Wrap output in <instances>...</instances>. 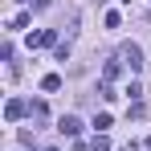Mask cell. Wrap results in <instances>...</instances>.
Wrapping results in <instances>:
<instances>
[{
    "mask_svg": "<svg viewBox=\"0 0 151 151\" xmlns=\"http://www.w3.org/2000/svg\"><path fill=\"white\" fill-rule=\"evenodd\" d=\"M57 131L74 139V135H82V119H78V114H61V119H57Z\"/></svg>",
    "mask_w": 151,
    "mask_h": 151,
    "instance_id": "3",
    "label": "cell"
},
{
    "mask_svg": "<svg viewBox=\"0 0 151 151\" xmlns=\"http://www.w3.org/2000/svg\"><path fill=\"white\" fill-rule=\"evenodd\" d=\"M127 98H131V102H139V98H143V90H139V82H131V86H127Z\"/></svg>",
    "mask_w": 151,
    "mask_h": 151,
    "instance_id": "10",
    "label": "cell"
},
{
    "mask_svg": "<svg viewBox=\"0 0 151 151\" xmlns=\"http://www.w3.org/2000/svg\"><path fill=\"white\" fill-rule=\"evenodd\" d=\"M119 61H123L131 74H139V70H143V49H139L135 41H127V45H119Z\"/></svg>",
    "mask_w": 151,
    "mask_h": 151,
    "instance_id": "1",
    "label": "cell"
},
{
    "mask_svg": "<svg viewBox=\"0 0 151 151\" xmlns=\"http://www.w3.org/2000/svg\"><path fill=\"white\" fill-rule=\"evenodd\" d=\"M45 151H57V147H45Z\"/></svg>",
    "mask_w": 151,
    "mask_h": 151,
    "instance_id": "14",
    "label": "cell"
},
{
    "mask_svg": "<svg viewBox=\"0 0 151 151\" xmlns=\"http://www.w3.org/2000/svg\"><path fill=\"white\" fill-rule=\"evenodd\" d=\"M29 45H33V49H57V29H41V33H33V37H29Z\"/></svg>",
    "mask_w": 151,
    "mask_h": 151,
    "instance_id": "2",
    "label": "cell"
},
{
    "mask_svg": "<svg viewBox=\"0 0 151 151\" xmlns=\"http://www.w3.org/2000/svg\"><path fill=\"white\" fill-rule=\"evenodd\" d=\"M29 114H33L37 123H45V114H49V110H45V102H33V106H29Z\"/></svg>",
    "mask_w": 151,
    "mask_h": 151,
    "instance_id": "8",
    "label": "cell"
},
{
    "mask_svg": "<svg viewBox=\"0 0 151 151\" xmlns=\"http://www.w3.org/2000/svg\"><path fill=\"white\" fill-rule=\"evenodd\" d=\"M25 110H29V102H25V98H8V106H4V119H8V123H17Z\"/></svg>",
    "mask_w": 151,
    "mask_h": 151,
    "instance_id": "4",
    "label": "cell"
},
{
    "mask_svg": "<svg viewBox=\"0 0 151 151\" xmlns=\"http://www.w3.org/2000/svg\"><path fill=\"white\" fill-rule=\"evenodd\" d=\"M49 4H53V0H33V8H49Z\"/></svg>",
    "mask_w": 151,
    "mask_h": 151,
    "instance_id": "12",
    "label": "cell"
},
{
    "mask_svg": "<svg viewBox=\"0 0 151 151\" xmlns=\"http://www.w3.org/2000/svg\"><path fill=\"white\" fill-rule=\"evenodd\" d=\"M119 74H123V61H119V57H114V61H106V70H102V86H110Z\"/></svg>",
    "mask_w": 151,
    "mask_h": 151,
    "instance_id": "5",
    "label": "cell"
},
{
    "mask_svg": "<svg viewBox=\"0 0 151 151\" xmlns=\"http://www.w3.org/2000/svg\"><path fill=\"white\" fill-rule=\"evenodd\" d=\"M41 90H45V94L61 90V74H45V78H41Z\"/></svg>",
    "mask_w": 151,
    "mask_h": 151,
    "instance_id": "6",
    "label": "cell"
},
{
    "mask_svg": "<svg viewBox=\"0 0 151 151\" xmlns=\"http://www.w3.org/2000/svg\"><path fill=\"white\" fill-rule=\"evenodd\" d=\"M8 29H29V12H17V17L8 21Z\"/></svg>",
    "mask_w": 151,
    "mask_h": 151,
    "instance_id": "9",
    "label": "cell"
},
{
    "mask_svg": "<svg viewBox=\"0 0 151 151\" xmlns=\"http://www.w3.org/2000/svg\"><path fill=\"white\" fill-rule=\"evenodd\" d=\"M143 147H151V135H147V139H143Z\"/></svg>",
    "mask_w": 151,
    "mask_h": 151,
    "instance_id": "13",
    "label": "cell"
},
{
    "mask_svg": "<svg viewBox=\"0 0 151 151\" xmlns=\"http://www.w3.org/2000/svg\"><path fill=\"white\" fill-rule=\"evenodd\" d=\"M94 127H98L102 135H106V127H110V114H94Z\"/></svg>",
    "mask_w": 151,
    "mask_h": 151,
    "instance_id": "11",
    "label": "cell"
},
{
    "mask_svg": "<svg viewBox=\"0 0 151 151\" xmlns=\"http://www.w3.org/2000/svg\"><path fill=\"white\" fill-rule=\"evenodd\" d=\"M86 151H110V139H106V135H94V139H90V143H86Z\"/></svg>",
    "mask_w": 151,
    "mask_h": 151,
    "instance_id": "7",
    "label": "cell"
},
{
    "mask_svg": "<svg viewBox=\"0 0 151 151\" xmlns=\"http://www.w3.org/2000/svg\"><path fill=\"white\" fill-rule=\"evenodd\" d=\"M17 4H25V0H17Z\"/></svg>",
    "mask_w": 151,
    "mask_h": 151,
    "instance_id": "15",
    "label": "cell"
}]
</instances>
